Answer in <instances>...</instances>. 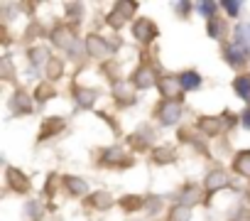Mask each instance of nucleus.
<instances>
[{
    "mask_svg": "<svg viewBox=\"0 0 250 221\" xmlns=\"http://www.w3.org/2000/svg\"><path fill=\"white\" fill-rule=\"evenodd\" d=\"M233 182H230V172L226 170V167H213L206 177H204V192H206V197H211V194H218L221 189H228Z\"/></svg>",
    "mask_w": 250,
    "mask_h": 221,
    "instance_id": "nucleus-10",
    "label": "nucleus"
},
{
    "mask_svg": "<svg viewBox=\"0 0 250 221\" xmlns=\"http://www.w3.org/2000/svg\"><path fill=\"white\" fill-rule=\"evenodd\" d=\"M182 113H184V101H160L155 108H152V116L160 126H177L182 121Z\"/></svg>",
    "mask_w": 250,
    "mask_h": 221,
    "instance_id": "nucleus-6",
    "label": "nucleus"
},
{
    "mask_svg": "<svg viewBox=\"0 0 250 221\" xmlns=\"http://www.w3.org/2000/svg\"><path fill=\"white\" fill-rule=\"evenodd\" d=\"M165 219H167V221H191V209L177 201V204H172V206L167 209Z\"/></svg>",
    "mask_w": 250,
    "mask_h": 221,
    "instance_id": "nucleus-30",
    "label": "nucleus"
},
{
    "mask_svg": "<svg viewBox=\"0 0 250 221\" xmlns=\"http://www.w3.org/2000/svg\"><path fill=\"white\" fill-rule=\"evenodd\" d=\"M83 52H86V57L98 59L101 64H105V62H110V54L115 52V44H110L103 35L91 32V35L83 37Z\"/></svg>",
    "mask_w": 250,
    "mask_h": 221,
    "instance_id": "nucleus-5",
    "label": "nucleus"
},
{
    "mask_svg": "<svg viewBox=\"0 0 250 221\" xmlns=\"http://www.w3.org/2000/svg\"><path fill=\"white\" fill-rule=\"evenodd\" d=\"M230 170H233V175L250 179V150H238L230 160Z\"/></svg>",
    "mask_w": 250,
    "mask_h": 221,
    "instance_id": "nucleus-20",
    "label": "nucleus"
},
{
    "mask_svg": "<svg viewBox=\"0 0 250 221\" xmlns=\"http://www.w3.org/2000/svg\"><path fill=\"white\" fill-rule=\"evenodd\" d=\"M150 160L155 165H172V162H177V150L172 145H157L150 150Z\"/></svg>",
    "mask_w": 250,
    "mask_h": 221,
    "instance_id": "nucleus-23",
    "label": "nucleus"
},
{
    "mask_svg": "<svg viewBox=\"0 0 250 221\" xmlns=\"http://www.w3.org/2000/svg\"><path fill=\"white\" fill-rule=\"evenodd\" d=\"M5 184H8V189L15 192V194H30V189H32L30 177H27L20 167H13V165L5 167Z\"/></svg>",
    "mask_w": 250,
    "mask_h": 221,
    "instance_id": "nucleus-12",
    "label": "nucleus"
},
{
    "mask_svg": "<svg viewBox=\"0 0 250 221\" xmlns=\"http://www.w3.org/2000/svg\"><path fill=\"white\" fill-rule=\"evenodd\" d=\"M83 204H86V209H93V211H108V209L115 206V199H113V194L98 189V192H91L83 199Z\"/></svg>",
    "mask_w": 250,
    "mask_h": 221,
    "instance_id": "nucleus-19",
    "label": "nucleus"
},
{
    "mask_svg": "<svg viewBox=\"0 0 250 221\" xmlns=\"http://www.w3.org/2000/svg\"><path fill=\"white\" fill-rule=\"evenodd\" d=\"M240 123H243V128H248V131H250V106L240 113Z\"/></svg>",
    "mask_w": 250,
    "mask_h": 221,
    "instance_id": "nucleus-33",
    "label": "nucleus"
},
{
    "mask_svg": "<svg viewBox=\"0 0 250 221\" xmlns=\"http://www.w3.org/2000/svg\"><path fill=\"white\" fill-rule=\"evenodd\" d=\"M27 57H30V64H32V66H47V62L52 59L49 49H47V47H42V44L30 47V49H27Z\"/></svg>",
    "mask_w": 250,
    "mask_h": 221,
    "instance_id": "nucleus-29",
    "label": "nucleus"
},
{
    "mask_svg": "<svg viewBox=\"0 0 250 221\" xmlns=\"http://www.w3.org/2000/svg\"><path fill=\"white\" fill-rule=\"evenodd\" d=\"M196 133L201 138H218L226 133V126H223V116H199L196 123H194Z\"/></svg>",
    "mask_w": 250,
    "mask_h": 221,
    "instance_id": "nucleus-11",
    "label": "nucleus"
},
{
    "mask_svg": "<svg viewBox=\"0 0 250 221\" xmlns=\"http://www.w3.org/2000/svg\"><path fill=\"white\" fill-rule=\"evenodd\" d=\"M10 108H13V113L15 116H30L32 110H35V98L27 96V91L18 88L10 98Z\"/></svg>",
    "mask_w": 250,
    "mask_h": 221,
    "instance_id": "nucleus-18",
    "label": "nucleus"
},
{
    "mask_svg": "<svg viewBox=\"0 0 250 221\" xmlns=\"http://www.w3.org/2000/svg\"><path fill=\"white\" fill-rule=\"evenodd\" d=\"M135 88L128 84V81H120V84H115L113 86V101L118 103V106H130V103H135V93H133Z\"/></svg>",
    "mask_w": 250,
    "mask_h": 221,
    "instance_id": "nucleus-22",
    "label": "nucleus"
},
{
    "mask_svg": "<svg viewBox=\"0 0 250 221\" xmlns=\"http://www.w3.org/2000/svg\"><path fill=\"white\" fill-rule=\"evenodd\" d=\"M157 91L162 101H184V88L179 81V74H162L157 81Z\"/></svg>",
    "mask_w": 250,
    "mask_h": 221,
    "instance_id": "nucleus-9",
    "label": "nucleus"
},
{
    "mask_svg": "<svg viewBox=\"0 0 250 221\" xmlns=\"http://www.w3.org/2000/svg\"><path fill=\"white\" fill-rule=\"evenodd\" d=\"M62 187L69 197H76V199H86L91 192H88V182L76 177V175H62Z\"/></svg>",
    "mask_w": 250,
    "mask_h": 221,
    "instance_id": "nucleus-16",
    "label": "nucleus"
},
{
    "mask_svg": "<svg viewBox=\"0 0 250 221\" xmlns=\"http://www.w3.org/2000/svg\"><path fill=\"white\" fill-rule=\"evenodd\" d=\"M206 35L211 37V40H216V42H221V47L223 44H228L230 40V25H228V20L223 18V15H213L211 20H206Z\"/></svg>",
    "mask_w": 250,
    "mask_h": 221,
    "instance_id": "nucleus-14",
    "label": "nucleus"
},
{
    "mask_svg": "<svg viewBox=\"0 0 250 221\" xmlns=\"http://www.w3.org/2000/svg\"><path fill=\"white\" fill-rule=\"evenodd\" d=\"M49 42L59 49V52H66V54H76L81 49V42H79V32L74 25H69L66 20L64 22H57L52 30H49Z\"/></svg>",
    "mask_w": 250,
    "mask_h": 221,
    "instance_id": "nucleus-2",
    "label": "nucleus"
},
{
    "mask_svg": "<svg viewBox=\"0 0 250 221\" xmlns=\"http://www.w3.org/2000/svg\"><path fill=\"white\" fill-rule=\"evenodd\" d=\"M130 30H133V37H135V42L140 44V47H152L155 44V40L160 37V27H157V22L152 20V18H138L133 25H130Z\"/></svg>",
    "mask_w": 250,
    "mask_h": 221,
    "instance_id": "nucleus-7",
    "label": "nucleus"
},
{
    "mask_svg": "<svg viewBox=\"0 0 250 221\" xmlns=\"http://www.w3.org/2000/svg\"><path fill=\"white\" fill-rule=\"evenodd\" d=\"M96 155V165L98 167H105V170H128L133 167L135 157L128 155L120 145H108V148H101L93 153Z\"/></svg>",
    "mask_w": 250,
    "mask_h": 221,
    "instance_id": "nucleus-3",
    "label": "nucleus"
},
{
    "mask_svg": "<svg viewBox=\"0 0 250 221\" xmlns=\"http://www.w3.org/2000/svg\"><path fill=\"white\" fill-rule=\"evenodd\" d=\"M71 96L79 108H93L98 101V91L91 86H81V84H71Z\"/></svg>",
    "mask_w": 250,
    "mask_h": 221,
    "instance_id": "nucleus-17",
    "label": "nucleus"
},
{
    "mask_svg": "<svg viewBox=\"0 0 250 221\" xmlns=\"http://www.w3.org/2000/svg\"><path fill=\"white\" fill-rule=\"evenodd\" d=\"M44 76H47V81L57 84V81L64 76V59H59V57L52 54V59H49L47 66H44Z\"/></svg>",
    "mask_w": 250,
    "mask_h": 221,
    "instance_id": "nucleus-27",
    "label": "nucleus"
},
{
    "mask_svg": "<svg viewBox=\"0 0 250 221\" xmlns=\"http://www.w3.org/2000/svg\"><path fill=\"white\" fill-rule=\"evenodd\" d=\"M221 54H223L226 64H228L230 69H235L238 74H243V69L250 64V54H248V49H245L240 42H235V40H230L228 44H223V47H221Z\"/></svg>",
    "mask_w": 250,
    "mask_h": 221,
    "instance_id": "nucleus-8",
    "label": "nucleus"
},
{
    "mask_svg": "<svg viewBox=\"0 0 250 221\" xmlns=\"http://www.w3.org/2000/svg\"><path fill=\"white\" fill-rule=\"evenodd\" d=\"M152 131L147 128V126H143L140 131H135L130 138H128V143H130V148L133 150H138V153H143V150H152Z\"/></svg>",
    "mask_w": 250,
    "mask_h": 221,
    "instance_id": "nucleus-21",
    "label": "nucleus"
},
{
    "mask_svg": "<svg viewBox=\"0 0 250 221\" xmlns=\"http://www.w3.org/2000/svg\"><path fill=\"white\" fill-rule=\"evenodd\" d=\"M233 91L235 96H240L245 103H250V71H243V74H235L233 76Z\"/></svg>",
    "mask_w": 250,
    "mask_h": 221,
    "instance_id": "nucleus-26",
    "label": "nucleus"
},
{
    "mask_svg": "<svg viewBox=\"0 0 250 221\" xmlns=\"http://www.w3.org/2000/svg\"><path fill=\"white\" fill-rule=\"evenodd\" d=\"M66 128V118L62 116H47L42 123H40V131H37V143H47L57 135H62Z\"/></svg>",
    "mask_w": 250,
    "mask_h": 221,
    "instance_id": "nucleus-13",
    "label": "nucleus"
},
{
    "mask_svg": "<svg viewBox=\"0 0 250 221\" xmlns=\"http://www.w3.org/2000/svg\"><path fill=\"white\" fill-rule=\"evenodd\" d=\"M204 199H206L204 184H196V182H187L179 189V197H177V201L184 204V206H189V209H194V204H201Z\"/></svg>",
    "mask_w": 250,
    "mask_h": 221,
    "instance_id": "nucleus-15",
    "label": "nucleus"
},
{
    "mask_svg": "<svg viewBox=\"0 0 250 221\" xmlns=\"http://www.w3.org/2000/svg\"><path fill=\"white\" fill-rule=\"evenodd\" d=\"M135 13H138V3H128V0H120V3H115L113 5V10L105 15V22H108V27L110 30H123L125 25H133L138 18H135Z\"/></svg>",
    "mask_w": 250,
    "mask_h": 221,
    "instance_id": "nucleus-4",
    "label": "nucleus"
},
{
    "mask_svg": "<svg viewBox=\"0 0 250 221\" xmlns=\"http://www.w3.org/2000/svg\"><path fill=\"white\" fill-rule=\"evenodd\" d=\"M179 81H182L184 93L187 91H196L201 86V74L196 69H184V71H179Z\"/></svg>",
    "mask_w": 250,
    "mask_h": 221,
    "instance_id": "nucleus-28",
    "label": "nucleus"
},
{
    "mask_svg": "<svg viewBox=\"0 0 250 221\" xmlns=\"http://www.w3.org/2000/svg\"><path fill=\"white\" fill-rule=\"evenodd\" d=\"M145 201L147 197H138V194H125L118 199V206L125 211V214H138V211H145Z\"/></svg>",
    "mask_w": 250,
    "mask_h": 221,
    "instance_id": "nucleus-24",
    "label": "nucleus"
},
{
    "mask_svg": "<svg viewBox=\"0 0 250 221\" xmlns=\"http://www.w3.org/2000/svg\"><path fill=\"white\" fill-rule=\"evenodd\" d=\"M3 79H5V81L13 79V64H10V57H3Z\"/></svg>",
    "mask_w": 250,
    "mask_h": 221,
    "instance_id": "nucleus-32",
    "label": "nucleus"
},
{
    "mask_svg": "<svg viewBox=\"0 0 250 221\" xmlns=\"http://www.w3.org/2000/svg\"><path fill=\"white\" fill-rule=\"evenodd\" d=\"M218 5H221V8H223V10L230 15V18H235V15L240 13V3H218Z\"/></svg>",
    "mask_w": 250,
    "mask_h": 221,
    "instance_id": "nucleus-31",
    "label": "nucleus"
},
{
    "mask_svg": "<svg viewBox=\"0 0 250 221\" xmlns=\"http://www.w3.org/2000/svg\"><path fill=\"white\" fill-rule=\"evenodd\" d=\"M160 66L150 59V54L145 52L140 64L133 69V74L128 76V84L135 88V91H147V88H157V81H160Z\"/></svg>",
    "mask_w": 250,
    "mask_h": 221,
    "instance_id": "nucleus-1",
    "label": "nucleus"
},
{
    "mask_svg": "<svg viewBox=\"0 0 250 221\" xmlns=\"http://www.w3.org/2000/svg\"><path fill=\"white\" fill-rule=\"evenodd\" d=\"M54 96H57V86H54L52 81H47V79L40 81V84L35 86V91H32V98H35V103H40V106L47 103V101H52Z\"/></svg>",
    "mask_w": 250,
    "mask_h": 221,
    "instance_id": "nucleus-25",
    "label": "nucleus"
}]
</instances>
